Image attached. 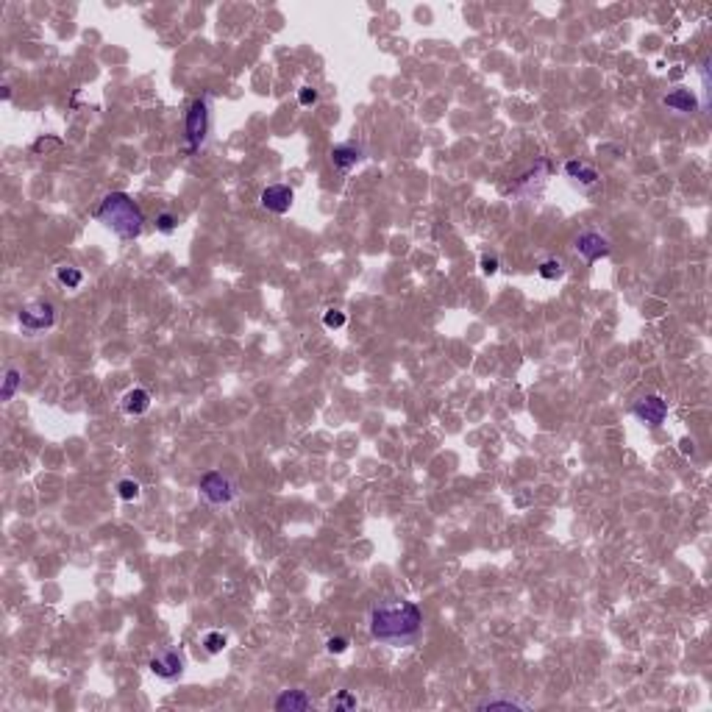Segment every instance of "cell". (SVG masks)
I'll use <instances>...</instances> for the list:
<instances>
[{"label":"cell","mask_w":712,"mask_h":712,"mask_svg":"<svg viewBox=\"0 0 712 712\" xmlns=\"http://www.w3.org/2000/svg\"><path fill=\"white\" fill-rule=\"evenodd\" d=\"M368 631L384 646H415L423 634V612L406 598H387L370 609Z\"/></svg>","instance_id":"obj_1"},{"label":"cell","mask_w":712,"mask_h":712,"mask_svg":"<svg viewBox=\"0 0 712 712\" xmlns=\"http://www.w3.org/2000/svg\"><path fill=\"white\" fill-rule=\"evenodd\" d=\"M95 218L109 226L120 240H136L142 234V226H145V215L136 206V200L125 192H109L101 206L95 209Z\"/></svg>","instance_id":"obj_2"},{"label":"cell","mask_w":712,"mask_h":712,"mask_svg":"<svg viewBox=\"0 0 712 712\" xmlns=\"http://www.w3.org/2000/svg\"><path fill=\"white\" fill-rule=\"evenodd\" d=\"M209 128H211V98L200 95L187 109V120H184V136H187V151L189 154H198L206 145Z\"/></svg>","instance_id":"obj_3"},{"label":"cell","mask_w":712,"mask_h":712,"mask_svg":"<svg viewBox=\"0 0 712 712\" xmlns=\"http://www.w3.org/2000/svg\"><path fill=\"white\" fill-rule=\"evenodd\" d=\"M198 490H200V498L211 507H226L237 498V484L231 476H226L223 470H209L200 476L198 481Z\"/></svg>","instance_id":"obj_4"},{"label":"cell","mask_w":712,"mask_h":712,"mask_svg":"<svg viewBox=\"0 0 712 712\" xmlns=\"http://www.w3.org/2000/svg\"><path fill=\"white\" fill-rule=\"evenodd\" d=\"M56 323V309L50 301H31L20 309V326L25 331H45Z\"/></svg>","instance_id":"obj_5"},{"label":"cell","mask_w":712,"mask_h":712,"mask_svg":"<svg viewBox=\"0 0 712 712\" xmlns=\"http://www.w3.org/2000/svg\"><path fill=\"white\" fill-rule=\"evenodd\" d=\"M631 415L640 423H646V426H651V429H657V426H662L665 417H668V401L660 398V395H646V398L634 401Z\"/></svg>","instance_id":"obj_6"},{"label":"cell","mask_w":712,"mask_h":712,"mask_svg":"<svg viewBox=\"0 0 712 712\" xmlns=\"http://www.w3.org/2000/svg\"><path fill=\"white\" fill-rule=\"evenodd\" d=\"M574 248H576L579 256H585L587 262H598V259H604V256L612 253L609 240H607L604 234H598V231H582V234L576 237Z\"/></svg>","instance_id":"obj_7"},{"label":"cell","mask_w":712,"mask_h":712,"mask_svg":"<svg viewBox=\"0 0 712 712\" xmlns=\"http://www.w3.org/2000/svg\"><path fill=\"white\" fill-rule=\"evenodd\" d=\"M148 668L154 671V676H159V679H165V682H176V679H181V673H184V657L170 649V651H162V654L151 657Z\"/></svg>","instance_id":"obj_8"},{"label":"cell","mask_w":712,"mask_h":712,"mask_svg":"<svg viewBox=\"0 0 712 712\" xmlns=\"http://www.w3.org/2000/svg\"><path fill=\"white\" fill-rule=\"evenodd\" d=\"M262 206L267 209V211H273V215H287L290 211V206H293V200H295V192H293V187H287V184H273V187H267L264 192H262Z\"/></svg>","instance_id":"obj_9"},{"label":"cell","mask_w":712,"mask_h":712,"mask_svg":"<svg viewBox=\"0 0 712 712\" xmlns=\"http://www.w3.org/2000/svg\"><path fill=\"white\" fill-rule=\"evenodd\" d=\"M278 712H304V709H312V698L304 693V690H284L275 704H273Z\"/></svg>","instance_id":"obj_10"},{"label":"cell","mask_w":712,"mask_h":712,"mask_svg":"<svg viewBox=\"0 0 712 712\" xmlns=\"http://www.w3.org/2000/svg\"><path fill=\"white\" fill-rule=\"evenodd\" d=\"M331 162H334V167H337V170L348 173L350 167H356V162H362V148H359V145H353V142L337 145V148L331 151Z\"/></svg>","instance_id":"obj_11"},{"label":"cell","mask_w":712,"mask_h":712,"mask_svg":"<svg viewBox=\"0 0 712 712\" xmlns=\"http://www.w3.org/2000/svg\"><path fill=\"white\" fill-rule=\"evenodd\" d=\"M662 103H665L668 109L679 112V114H693V112H698V98H695L693 90H673L671 95L662 98Z\"/></svg>","instance_id":"obj_12"},{"label":"cell","mask_w":712,"mask_h":712,"mask_svg":"<svg viewBox=\"0 0 712 712\" xmlns=\"http://www.w3.org/2000/svg\"><path fill=\"white\" fill-rule=\"evenodd\" d=\"M151 409V392L142 390V387H134L123 395V412L125 415H145Z\"/></svg>","instance_id":"obj_13"},{"label":"cell","mask_w":712,"mask_h":712,"mask_svg":"<svg viewBox=\"0 0 712 712\" xmlns=\"http://www.w3.org/2000/svg\"><path fill=\"white\" fill-rule=\"evenodd\" d=\"M565 173H567V178H574V181H579V184H585V187H593V184L598 181V173H596L590 165L576 162V159L565 165Z\"/></svg>","instance_id":"obj_14"},{"label":"cell","mask_w":712,"mask_h":712,"mask_svg":"<svg viewBox=\"0 0 712 712\" xmlns=\"http://www.w3.org/2000/svg\"><path fill=\"white\" fill-rule=\"evenodd\" d=\"M56 278L64 284L67 290H78V287H81V281H84V273H81L78 267H67V264H61V267H56Z\"/></svg>","instance_id":"obj_15"},{"label":"cell","mask_w":712,"mask_h":712,"mask_svg":"<svg viewBox=\"0 0 712 712\" xmlns=\"http://www.w3.org/2000/svg\"><path fill=\"white\" fill-rule=\"evenodd\" d=\"M20 384H23V373H20L17 368H9V370H6V376H3V387H0V398H3V401H12V398H14V392L20 390Z\"/></svg>","instance_id":"obj_16"},{"label":"cell","mask_w":712,"mask_h":712,"mask_svg":"<svg viewBox=\"0 0 712 712\" xmlns=\"http://www.w3.org/2000/svg\"><path fill=\"white\" fill-rule=\"evenodd\" d=\"M479 709H526V704L523 701H518V698H487V701H481L479 704Z\"/></svg>","instance_id":"obj_17"},{"label":"cell","mask_w":712,"mask_h":712,"mask_svg":"<svg viewBox=\"0 0 712 712\" xmlns=\"http://www.w3.org/2000/svg\"><path fill=\"white\" fill-rule=\"evenodd\" d=\"M537 273H540L545 281H554V278H562V275H565V264H562L559 259H545V262H540Z\"/></svg>","instance_id":"obj_18"},{"label":"cell","mask_w":712,"mask_h":712,"mask_svg":"<svg viewBox=\"0 0 712 712\" xmlns=\"http://www.w3.org/2000/svg\"><path fill=\"white\" fill-rule=\"evenodd\" d=\"M226 643H229V640H226L223 631H209V634L203 637V649H206L209 654H220V651L226 649Z\"/></svg>","instance_id":"obj_19"},{"label":"cell","mask_w":712,"mask_h":712,"mask_svg":"<svg viewBox=\"0 0 712 712\" xmlns=\"http://www.w3.org/2000/svg\"><path fill=\"white\" fill-rule=\"evenodd\" d=\"M117 495L123 498V501H134V498L139 495V484L134 479H123V481H117Z\"/></svg>","instance_id":"obj_20"},{"label":"cell","mask_w":712,"mask_h":712,"mask_svg":"<svg viewBox=\"0 0 712 712\" xmlns=\"http://www.w3.org/2000/svg\"><path fill=\"white\" fill-rule=\"evenodd\" d=\"M156 229H159L162 234H173V231L178 229V218L173 215V211H162V215L156 218Z\"/></svg>","instance_id":"obj_21"},{"label":"cell","mask_w":712,"mask_h":712,"mask_svg":"<svg viewBox=\"0 0 712 712\" xmlns=\"http://www.w3.org/2000/svg\"><path fill=\"white\" fill-rule=\"evenodd\" d=\"M323 326H326V328H342V326H345V315L337 312V309H328V312L323 315Z\"/></svg>","instance_id":"obj_22"},{"label":"cell","mask_w":712,"mask_h":712,"mask_svg":"<svg viewBox=\"0 0 712 712\" xmlns=\"http://www.w3.org/2000/svg\"><path fill=\"white\" fill-rule=\"evenodd\" d=\"M331 709H356V698H353L348 690H342V693L331 701Z\"/></svg>","instance_id":"obj_23"},{"label":"cell","mask_w":712,"mask_h":712,"mask_svg":"<svg viewBox=\"0 0 712 712\" xmlns=\"http://www.w3.org/2000/svg\"><path fill=\"white\" fill-rule=\"evenodd\" d=\"M298 103H301V106H315V103H317V90L301 87V90H298Z\"/></svg>","instance_id":"obj_24"},{"label":"cell","mask_w":712,"mask_h":712,"mask_svg":"<svg viewBox=\"0 0 712 712\" xmlns=\"http://www.w3.org/2000/svg\"><path fill=\"white\" fill-rule=\"evenodd\" d=\"M326 649H328L331 654H342V651L348 649V640H345V637H331L328 643H326Z\"/></svg>","instance_id":"obj_25"},{"label":"cell","mask_w":712,"mask_h":712,"mask_svg":"<svg viewBox=\"0 0 712 712\" xmlns=\"http://www.w3.org/2000/svg\"><path fill=\"white\" fill-rule=\"evenodd\" d=\"M481 273L484 275H495L498 273V259L495 256H481Z\"/></svg>","instance_id":"obj_26"},{"label":"cell","mask_w":712,"mask_h":712,"mask_svg":"<svg viewBox=\"0 0 712 712\" xmlns=\"http://www.w3.org/2000/svg\"><path fill=\"white\" fill-rule=\"evenodd\" d=\"M682 454H693V443L690 440H682Z\"/></svg>","instance_id":"obj_27"}]
</instances>
